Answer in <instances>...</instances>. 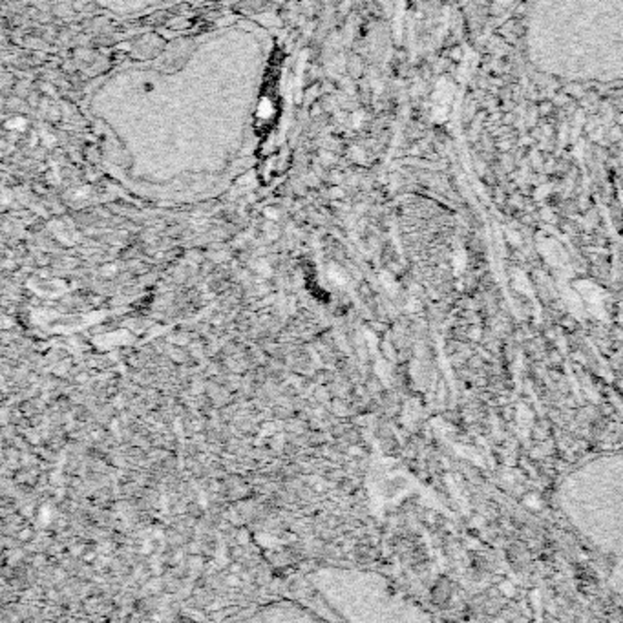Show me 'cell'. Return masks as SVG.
I'll return each instance as SVG.
<instances>
[{"label":"cell","mask_w":623,"mask_h":623,"mask_svg":"<svg viewBox=\"0 0 623 623\" xmlns=\"http://www.w3.org/2000/svg\"><path fill=\"white\" fill-rule=\"evenodd\" d=\"M497 2H499L501 6H508L512 2V0H497Z\"/></svg>","instance_id":"1"}]
</instances>
